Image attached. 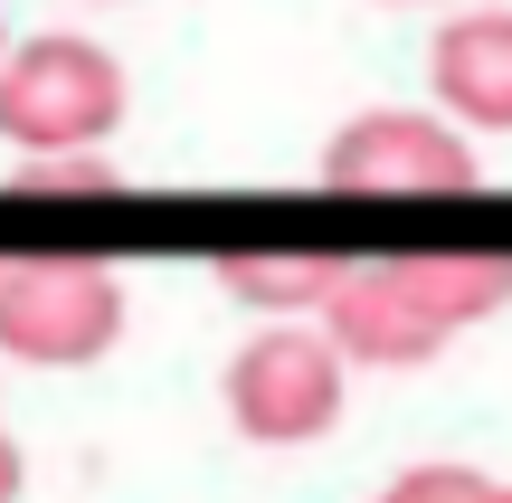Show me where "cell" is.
<instances>
[{
	"mask_svg": "<svg viewBox=\"0 0 512 503\" xmlns=\"http://www.w3.org/2000/svg\"><path fill=\"white\" fill-rule=\"evenodd\" d=\"M19 190H114V162H86V152H38V162H19Z\"/></svg>",
	"mask_w": 512,
	"mask_h": 503,
	"instance_id": "10",
	"label": "cell"
},
{
	"mask_svg": "<svg viewBox=\"0 0 512 503\" xmlns=\"http://www.w3.org/2000/svg\"><path fill=\"white\" fill-rule=\"evenodd\" d=\"M475 181H484L475 133L446 105L437 114L370 105L323 143V190H351V200H465Z\"/></svg>",
	"mask_w": 512,
	"mask_h": 503,
	"instance_id": "3",
	"label": "cell"
},
{
	"mask_svg": "<svg viewBox=\"0 0 512 503\" xmlns=\"http://www.w3.org/2000/svg\"><path fill=\"white\" fill-rule=\"evenodd\" d=\"M124 57L95 38H29L0 48V143L19 152H95L124 124Z\"/></svg>",
	"mask_w": 512,
	"mask_h": 503,
	"instance_id": "1",
	"label": "cell"
},
{
	"mask_svg": "<svg viewBox=\"0 0 512 503\" xmlns=\"http://www.w3.org/2000/svg\"><path fill=\"white\" fill-rule=\"evenodd\" d=\"M389 10H427V0H389Z\"/></svg>",
	"mask_w": 512,
	"mask_h": 503,
	"instance_id": "13",
	"label": "cell"
},
{
	"mask_svg": "<svg viewBox=\"0 0 512 503\" xmlns=\"http://www.w3.org/2000/svg\"><path fill=\"white\" fill-rule=\"evenodd\" d=\"M342 257H294V247H256V257H219V295L247 314H323V295L342 285Z\"/></svg>",
	"mask_w": 512,
	"mask_h": 503,
	"instance_id": "7",
	"label": "cell"
},
{
	"mask_svg": "<svg viewBox=\"0 0 512 503\" xmlns=\"http://www.w3.org/2000/svg\"><path fill=\"white\" fill-rule=\"evenodd\" d=\"M351 399V352L323 323H266L238 342L228 361V428L256 447H313V437L342 428Z\"/></svg>",
	"mask_w": 512,
	"mask_h": 503,
	"instance_id": "2",
	"label": "cell"
},
{
	"mask_svg": "<svg viewBox=\"0 0 512 503\" xmlns=\"http://www.w3.org/2000/svg\"><path fill=\"white\" fill-rule=\"evenodd\" d=\"M323 333L342 342L351 361H370V371H418V361H437L446 342H456V323L437 314V304L408 285V266H351L342 285L323 295Z\"/></svg>",
	"mask_w": 512,
	"mask_h": 503,
	"instance_id": "5",
	"label": "cell"
},
{
	"mask_svg": "<svg viewBox=\"0 0 512 503\" xmlns=\"http://www.w3.org/2000/svg\"><path fill=\"white\" fill-rule=\"evenodd\" d=\"M427 86L465 133H512V10H456L427 38Z\"/></svg>",
	"mask_w": 512,
	"mask_h": 503,
	"instance_id": "6",
	"label": "cell"
},
{
	"mask_svg": "<svg viewBox=\"0 0 512 503\" xmlns=\"http://www.w3.org/2000/svg\"><path fill=\"white\" fill-rule=\"evenodd\" d=\"M0 48H10V38H0Z\"/></svg>",
	"mask_w": 512,
	"mask_h": 503,
	"instance_id": "14",
	"label": "cell"
},
{
	"mask_svg": "<svg viewBox=\"0 0 512 503\" xmlns=\"http://www.w3.org/2000/svg\"><path fill=\"white\" fill-rule=\"evenodd\" d=\"M0 503H19V447L0 437Z\"/></svg>",
	"mask_w": 512,
	"mask_h": 503,
	"instance_id": "11",
	"label": "cell"
},
{
	"mask_svg": "<svg viewBox=\"0 0 512 503\" xmlns=\"http://www.w3.org/2000/svg\"><path fill=\"white\" fill-rule=\"evenodd\" d=\"M124 342V285L86 257H19L0 266V352L38 371H86Z\"/></svg>",
	"mask_w": 512,
	"mask_h": 503,
	"instance_id": "4",
	"label": "cell"
},
{
	"mask_svg": "<svg viewBox=\"0 0 512 503\" xmlns=\"http://www.w3.org/2000/svg\"><path fill=\"white\" fill-rule=\"evenodd\" d=\"M380 503H484V475L475 466H408L380 485Z\"/></svg>",
	"mask_w": 512,
	"mask_h": 503,
	"instance_id": "9",
	"label": "cell"
},
{
	"mask_svg": "<svg viewBox=\"0 0 512 503\" xmlns=\"http://www.w3.org/2000/svg\"><path fill=\"white\" fill-rule=\"evenodd\" d=\"M399 266H408V285H418L456 333L512 304V257H494V247H418V257H399Z\"/></svg>",
	"mask_w": 512,
	"mask_h": 503,
	"instance_id": "8",
	"label": "cell"
},
{
	"mask_svg": "<svg viewBox=\"0 0 512 503\" xmlns=\"http://www.w3.org/2000/svg\"><path fill=\"white\" fill-rule=\"evenodd\" d=\"M484 503H512V485H494V475H484Z\"/></svg>",
	"mask_w": 512,
	"mask_h": 503,
	"instance_id": "12",
	"label": "cell"
}]
</instances>
